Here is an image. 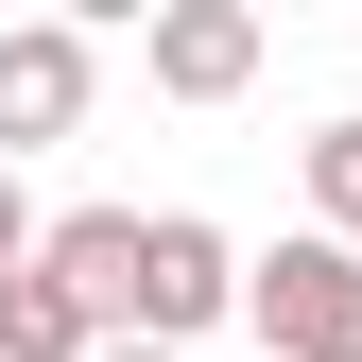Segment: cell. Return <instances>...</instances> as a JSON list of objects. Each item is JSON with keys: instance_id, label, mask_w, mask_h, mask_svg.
Here are the masks:
<instances>
[{"instance_id": "1", "label": "cell", "mask_w": 362, "mask_h": 362, "mask_svg": "<svg viewBox=\"0 0 362 362\" xmlns=\"http://www.w3.org/2000/svg\"><path fill=\"white\" fill-rule=\"evenodd\" d=\"M207 328H242V242L207 207H139V259H121V328L104 345H173L190 362Z\"/></svg>"}, {"instance_id": "2", "label": "cell", "mask_w": 362, "mask_h": 362, "mask_svg": "<svg viewBox=\"0 0 362 362\" xmlns=\"http://www.w3.org/2000/svg\"><path fill=\"white\" fill-rule=\"evenodd\" d=\"M242 328H259V362H362V259L345 242L242 259Z\"/></svg>"}, {"instance_id": "3", "label": "cell", "mask_w": 362, "mask_h": 362, "mask_svg": "<svg viewBox=\"0 0 362 362\" xmlns=\"http://www.w3.org/2000/svg\"><path fill=\"white\" fill-rule=\"evenodd\" d=\"M86 86H104V52H86V18H18L0 35V173L86 139Z\"/></svg>"}, {"instance_id": "4", "label": "cell", "mask_w": 362, "mask_h": 362, "mask_svg": "<svg viewBox=\"0 0 362 362\" xmlns=\"http://www.w3.org/2000/svg\"><path fill=\"white\" fill-rule=\"evenodd\" d=\"M139 69L173 86V104H242L259 86V0H173V18L139 35Z\"/></svg>"}, {"instance_id": "5", "label": "cell", "mask_w": 362, "mask_h": 362, "mask_svg": "<svg viewBox=\"0 0 362 362\" xmlns=\"http://www.w3.org/2000/svg\"><path fill=\"white\" fill-rule=\"evenodd\" d=\"M86 345H104V328H86V310L18 259V276H0V362H86Z\"/></svg>"}, {"instance_id": "6", "label": "cell", "mask_w": 362, "mask_h": 362, "mask_svg": "<svg viewBox=\"0 0 362 362\" xmlns=\"http://www.w3.org/2000/svg\"><path fill=\"white\" fill-rule=\"evenodd\" d=\"M310 242L362 259V121H310Z\"/></svg>"}, {"instance_id": "7", "label": "cell", "mask_w": 362, "mask_h": 362, "mask_svg": "<svg viewBox=\"0 0 362 362\" xmlns=\"http://www.w3.org/2000/svg\"><path fill=\"white\" fill-rule=\"evenodd\" d=\"M18 259H35V190L0 173V276H18Z\"/></svg>"}, {"instance_id": "8", "label": "cell", "mask_w": 362, "mask_h": 362, "mask_svg": "<svg viewBox=\"0 0 362 362\" xmlns=\"http://www.w3.org/2000/svg\"><path fill=\"white\" fill-rule=\"evenodd\" d=\"M86 362H173V345H86Z\"/></svg>"}]
</instances>
